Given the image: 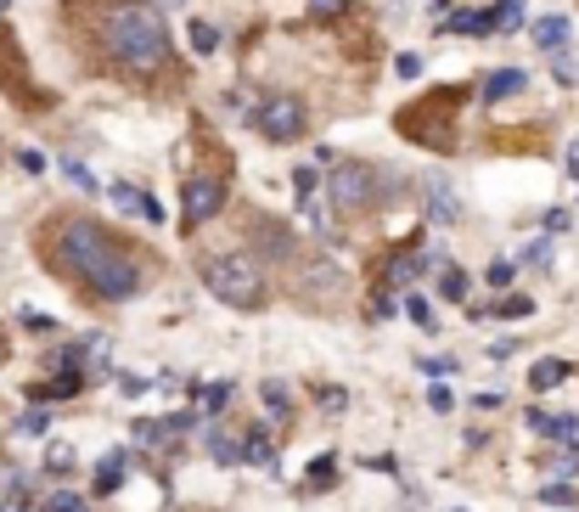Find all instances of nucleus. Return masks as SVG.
I'll return each instance as SVG.
<instances>
[{"label":"nucleus","instance_id":"7","mask_svg":"<svg viewBox=\"0 0 579 512\" xmlns=\"http://www.w3.org/2000/svg\"><path fill=\"white\" fill-rule=\"evenodd\" d=\"M225 203V180L219 175H198V180H186V231H198L203 220H214Z\"/></svg>","mask_w":579,"mask_h":512},{"label":"nucleus","instance_id":"12","mask_svg":"<svg viewBox=\"0 0 579 512\" xmlns=\"http://www.w3.org/2000/svg\"><path fill=\"white\" fill-rule=\"evenodd\" d=\"M124 467H130V451H113V456H107L102 467H96V490L107 496V490L118 485V478H124Z\"/></svg>","mask_w":579,"mask_h":512},{"label":"nucleus","instance_id":"30","mask_svg":"<svg viewBox=\"0 0 579 512\" xmlns=\"http://www.w3.org/2000/svg\"><path fill=\"white\" fill-rule=\"evenodd\" d=\"M23 327H28V333H51V315H40V310H28V315H23Z\"/></svg>","mask_w":579,"mask_h":512},{"label":"nucleus","instance_id":"14","mask_svg":"<svg viewBox=\"0 0 579 512\" xmlns=\"http://www.w3.org/2000/svg\"><path fill=\"white\" fill-rule=\"evenodd\" d=\"M237 462H259V467H270V439H265V434H248V439L237 445Z\"/></svg>","mask_w":579,"mask_h":512},{"label":"nucleus","instance_id":"17","mask_svg":"<svg viewBox=\"0 0 579 512\" xmlns=\"http://www.w3.org/2000/svg\"><path fill=\"white\" fill-rule=\"evenodd\" d=\"M439 293H444V299H467V276H462L456 265H444V276H439Z\"/></svg>","mask_w":579,"mask_h":512},{"label":"nucleus","instance_id":"32","mask_svg":"<svg viewBox=\"0 0 579 512\" xmlns=\"http://www.w3.org/2000/svg\"><path fill=\"white\" fill-rule=\"evenodd\" d=\"M17 164H23L28 175H35V169H46V158H40V152H28V147H23V152H17Z\"/></svg>","mask_w":579,"mask_h":512},{"label":"nucleus","instance_id":"16","mask_svg":"<svg viewBox=\"0 0 579 512\" xmlns=\"http://www.w3.org/2000/svg\"><path fill=\"white\" fill-rule=\"evenodd\" d=\"M265 405H270V417H287V411H293V394H287V383H265Z\"/></svg>","mask_w":579,"mask_h":512},{"label":"nucleus","instance_id":"33","mask_svg":"<svg viewBox=\"0 0 579 512\" xmlns=\"http://www.w3.org/2000/svg\"><path fill=\"white\" fill-rule=\"evenodd\" d=\"M394 68H400L405 79H416V74H422V56H400V62H394Z\"/></svg>","mask_w":579,"mask_h":512},{"label":"nucleus","instance_id":"27","mask_svg":"<svg viewBox=\"0 0 579 512\" xmlns=\"http://www.w3.org/2000/svg\"><path fill=\"white\" fill-rule=\"evenodd\" d=\"M79 507H85V501L68 496V490H56V496H51V512H79Z\"/></svg>","mask_w":579,"mask_h":512},{"label":"nucleus","instance_id":"11","mask_svg":"<svg viewBox=\"0 0 579 512\" xmlns=\"http://www.w3.org/2000/svg\"><path fill=\"white\" fill-rule=\"evenodd\" d=\"M568 35H574L568 17H540V23H534V46H545V51H563Z\"/></svg>","mask_w":579,"mask_h":512},{"label":"nucleus","instance_id":"1","mask_svg":"<svg viewBox=\"0 0 579 512\" xmlns=\"http://www.w3.org/2000/svg\"><path fill=\"white\" fill-rule=\"evenodd\" d=\"M46 260L85 282L96 299H136L147 287V265L130 242L107 237L96 220H51V237H46Z\"/></svg>","mask_w":579,"mask_h":512},{"label":"nucleus","instance_id":"8","mask_svg":"<svg viewBox=\"0 0 579 512\" xmlns=\"http://www.w3.org/2000/svg\"><path fill=\"white\" fill-rule=\"evenodd\" d=\"M529 428L534 434H552V439H568L574 445V451H579V417H557V411H529Z\"/></svg>","mask_w":579,"mask_h":512},{"label":"nucleus","instance_id":"25","mask_svg":"<svg viewBox=\"0 0 579 512\" xmlns=\"http://www.w3.org/2000/svg\"><path fill=\"white\" fill-rule=\"evenodd\" d=\"M293 191H299V203H310L315 198V169H299L293 175Z\"/></svg>","mask_w":579,"mask_h":512},{"label":"nucleus","instance_id":"6","mask_svg":"<svg viewBox=\"0 0 579 512\" xmlns=\"http://www.w3.org/2000/svg\"><path fill=\"white\" fill-rule=\"evenodd\" d=\"M253 124L265 130V141H299L304 136V102L299 96H265L259 108H253Z\"/></svg>","mask_w":579,"mask_h":512},{"label":"nucleus","instance_id":"24","mask_svg":"<svg viewBox=\"0 0 579 512\" xmlns=\"http://www.w3.org/2000/svg\"><path fill=\"white\" fill-rule=\"evenodd\" d=\"M416 366H422L428 377H450V372H456V361H450V355H428V361H416Z\"/></svg>","mask_w":579,"mask_h":512},{"label":"nucleus","instance_id":"18","mask_svg":"<svg viewBox=\"0 0 579 512\" xmlns=\"http://www.w3.org/2000/svg\"><path fill=\"white\" fill-rule=\"evenodd\" d=\"M208 456L214 462H237V439H225L219 428H208Z\"/></svg>","mask_w":579,"mask_h":512},{"label":"nucleus","instance_id":"29","mask_svg":"<svg viewBox=\"0 0 579 512\" xmlns=\"http://www.w3.org/2000/svg\"><path fill=\"white\" fill-rule=\"evenodd\" d=\"M74 467V451H68V445H56V451H51V473H68Z\"/></svg>","mask_w":579,"mask_h":512},{"label":"nucleus","instance_id":"34","mask_svg":"<svg viewBox=\"0 0 579 512\" xmlns=\"http://www.w3.org/2000/svg\"><path fill=\"white\" fill-rule=\"evenodd\" d=\"M225 400H231V389H225V383H214V389H208V411H219Z\"/></svg>","mask_w":579,"mask_h":512},{"label":"nucleus","instance_id":"19","mask_svg":"<svg viewBox=\"0 0 579 512\" xmlns=\"http://www.w3.org/2000/svg\"><path fill=\"white\" fill-rule=\"evenodd\" d=\"M490 17H495V28H518L523 23V0H501Z\"/></svg>","mask_w":579,"mask_h":512},{"label":"nucleus","instance_id":"13","mask_svg":"<svg viewBox=\"0 0 579 512\" xmlns=\"http://www.w3.org/2000/svg\"><path fill=\"white\" fill-rule=\"evenodd\" d=\"M529 383H534V389H557V383H568V361H540L529 372Z\"/></svg>","mask_w":579,"mask_h":512},{"label":"nucleus","instance_id":"28","mask_svg":"<svg viewBox=\"0 0 579 512\" xmlns=\"http://www.w3.org/2000/svg\"><path fill=\"white\" fill-rule=\"evenodd\" d=\"M46 423H51V417H46V411H28V417H23L17 428H23V434H46Z\"/></svg>","mask_w":579,"mask_h":512},{"label":"nucleus","instance_id":"15","mask_svg":"<svg viewBox=\"0 0 579 512\" xmlns=\"http://www.w3.org/2000/svg\"><path fill=\"white\" fill-rule=\"evenodd\" d=\"M450 28H462V35H490L495 17L490 12H456V23H450Z\"/></svg>","mask_w":579,"mask_h":512},{"label":"nucleus","instance_id":"22","mask_svg":"<svg viewBox=\"0 0 579 512\" xmlns=\"http://www.w3.org/2000/svg\"><path fill=\"white\" fill-rule=\"evenodd\" d=\"M191 46H198V51L208 56V51L219 46V35H214V28H208V23H191Z\"/></svg>","mask_w":579,"mask_h":512},{"label":"nucleus","instance_id":"21","mask_svg":"<svg viewBox=\"0 0 579 512\" xmlns=\"http://www.w3.org/2000/svg\"><path fill=\"white\" fill-rule=\"evenodd\" d=\"M405 315H411V322L422 327V333H433V327H439V322H433V310H428V299H405Z\"/></svg>","mask_w":579,"mask_h":512},{"label":"nucleus","instance_id":"36","mask_svg":"<svg viewBox=\"0 0 579 512\" xmlns=\"http://www.w3.org/2000/svg\"><path fill=\"white\" fill-rule=\"evenodd\" d=\"M574 152H579V147H574Z\"/></svg>","mask_w":579,"mask_h":512},{"label":"nucleus","instance_id":"3","mask_svg":"<svg viewBox=\"0 0 579 512\" xmlns=\"http://www.w3.org/2000/svg\"><path fill=\"white\" fill-rule=\"evenodd\" d=\"M203 282H208V293H214V299L237 304V310H259V304L270 299L265 265L253 260V253H219V260L203 265Z\"/></svg>","mask_w":579,"mask_h":512},{"label":"nucleus","instance_id":"20","mask_svg":"<svg viewBox=\"0 0 579 512\" xmlns=\"http://www.w3.org/2000/svg\"><path fill=\"white\" fill-rule=\"evenodd\" d=\"M62 175H68V180H74L79 191H102V186H96V175H90V169L79 164V158H68V164H62Z\"/></svg>","mask_w":579,"mask_h":512},{"label":"nucleus","instance_id":"31","mask_svg":"<svg viewBox=\"0 0 579 512\" xmlns=\"http://www.w3.org/2000/svg\"><path fill=\"white\" fill-rule=\"evenodd\" d=\"M310 6H315V12H320V17H338V12H343V6H349V0H310Z\"/></svg>","mask_w":579,"mask_h":512},{"label":"nucleus","instance_id":"23","mask_svg":"<svg viewBox=\"0 0 579 512\" xmlns=\"http://www.w3.org/2000/svg\"><path fill=\"white\" fill-rule=\"evenodd\" d=\"M512 276H518V265H512V260H495L484 282H490V287H512Z\"/></svg>","mask_w":579,"mask_h":512},{"label":"nucleus","instance_id":"5","mask_svg":"<svg viewBox=\"0 0 579 512\" xmlns=\"http://www.w3.org/2000/svg\"><path fill=\"white\" fill-rule=\"evenodd\" d=\"M456 90H444V102H439V118H433V108L428 102H416V108H405L400 113V130L411 136V141H422V147H439V152H456Z\"/></svg>","mask_w":579,"mask_h":512},{"label":"nucleus","instance_id":"9","mask_svg":"<svg viewBox=\"0 0 579 512\" xmlns=\"http://www.w3.org/2000/svg\"><path fill=\"white\" fill-rule=\"evenodd\" d=\"M518 90H529V74L523 68H501V74L484 79V90H478V96H484V102H506V96H518Z\"/></svg>","mask_w":579,"mask_h":512},{"label":"nucleus","instance_id":"26","mask_svg":"<svg viewBox=\"0 0 579 512\" xmlns=\"http://www.w3.org/2000/svg\"><path fill=\"white\" fill-rule=\"evenodd\" d=\"M416 276V260H411V253H400V260L389 265V282H411Z\"/></svg>","mask_w":579,"mask_h":512},{"label":"nucleus","instance_id":"35","mask_svg":"<svg viewBox=\"0 0 579 512\" xmlns=\"http://www.w3.org/2000/svg\"><path fill=\"white\" fill-rule=\"evenodd\" d=\"M0 6H6V0H0Z\"/></svg>","mask_w":579,"mask_h":512},{"label":"nucleus","instance_id":"10","mask_svg":"<svg viewBox=\"0 0 579 512\" xmlns=\"http://www.w3.org/2000/svg\"><path fill=\"white\" fill-rule=\"evenodd\" d=\"M428 209L439 214V226L462 220V203H456V191H450V180H433V186H428Z\"/></svg>","mask_w":579,"mask_h":512},{"label":"nucleus","instance_id":"2","mask_svg":"<svg viewBox=\"0 0 579 512\" xmlns=\"http://www.w3.org/2000/svg\"><path fill=\"white\" fill-rule=\"evenodd\" d=\"M90 40L130 79H152L169 68V28L147 0H102L90 17Z\"/></svg>","mask_w":579,"mask_h":512},{"label":"nucleus","instance_id":"4","mask_svg":"<svg viewBox=\"0 0 579 512\" xmlns=\"http://www.w3.org/2000/svg\"><path fill=\"white\" fill-rule=\"evenodd\" d=\"M382 198H394V186H389V175H382L377 164H338V175H332L338 214H371Z\"/></svg>","mask_w":579,"mask_h":512}]
</instances>
